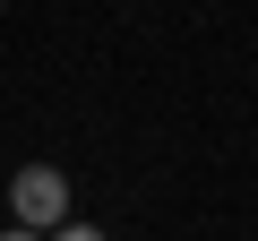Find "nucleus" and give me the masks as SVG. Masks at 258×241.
I'll return each mask as SVG.
<instances>
[{
    "label": "nucleus",
    "mask_w": 258,
    "mask_h": 241,
    "mask_svg": "<svg viewBox=\"0 0 258 241\" xmlns=\"http://www.w3.org/2000/svg\"><path fill=\"white\" fill-rule=\"evenodd\" d=\"M9 224L18 232H69V181L52 164H26L9 181Z\"/></svg>",
    "instance_id": "obj_1"
},
{
    "label": "nucleus",
    "mask_w": 258,
    "mask_h": 241,
    "mask_svg": "<svg viewBox=\"0 0 258 241\" xmlns=\"http://www.w3.org/2000/svg\"><path fill=\"white\" fill-rule=\"evenodd\" d=\"M52 241H103V232H95V224H69V232H52Z\"/></svg>",
    "instance_id": "obj_2"
},
{
    "label": "nucleus",
    "mask_w": 258,
    "mask_h": 241,
    "mask_svg": "<svg viewBox=\"0 0 258 241\" xmlns=\"http://www.w3.org/2000/svg\"><path fill=\"white\" fill-rule=\"evenodd\" d=\"M9 241H43V232H18V224H9Z\"/></svg>",
    "instance_id": "obj_3"
}]
</instances>
